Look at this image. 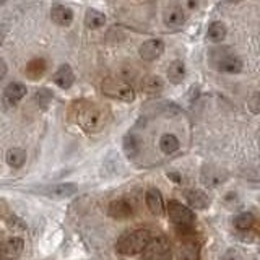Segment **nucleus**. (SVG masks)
Wrapping results in <instances>:
<instances>
[{"instance_id": "nucleus-18", "label": "nucleus", "mask_w": 260, "mask_h": 260, "mask_svg": "<svg viewBox=\"0 0 260 260\" xmlns=\"http://www.w3.org/2000/svg\"><path fill=\"white\" fill-rule=\"evenodd\" d=\"M7 165L13 169H20L24 162H26V151L23 148H12L7 151Z\"/></svg>"}, {"instance_id": "nucleus-11", "label": "nucleus", "mask_w": 260, "mask_h": 260, "mask_svg": "<svg viewBox=\"0 0 260 260\" xmlns=\"http://www.w3.org/2000/svg\"><path fill=\"white\" fill-rule=\"evenodd\" d=\"M52 81L59 88L69 89L73 85V81H75V75H73V70L70 65H60V67L57 69V72L54 73Z\"/></svg>"}, {"instance_id": "nucleus-4", "label": "nucleus", "mask_w": 260, "mask_h": 260, "mask_svg": "<svg viewBox=\"0 0 260 260\" xmlns=\"http://www.w3.org/2000/svg\"><path fill=\"white\" fill-rule=\"evenodd\" d=\"M168 215L171 218V221L181 228H189L195 224V213L189 207L182 205L177 200L168 202Z\"/></svg>"}, {"instance_id": "nucleus-3", "label": "nucleus", "mask_w": 260, "mask_h": 260, "mask_svg": "<svg viewBox=\"0 0 260 260\" xmlns=\"http://www.w3.org/2000/svg\"><path fill=\"white\" fill-rule=\"evenodd\" d=\"M101 91L106 96L114 98V100H119V101L130 103V101L135 100L134 88L128 83H125V81H120L116 78H106L101 85Z\"/></svg>"}, {"instance_id": "nucleus-17", "label": "nucleus", "mask_w": 260, "mask_h": 260, "mask_svg": "<svg viewBox=\"0 0 260 260\" xmlns=\"http://www.w3.org/2000/svg\"><path fill=\"white\" fill-rule=\"evenodd\" d=\"M185 78V65L182 60H174L168 69V80L171 83L179 85Z\"/></svg>"}, {"instance_id": "nucleus-30", "label": "nucleus", "mask_w": 260, "mask_h": 260, "mask_svg": "<svg viewBox=\"0 0 260 260\" xmlns=\"http://www.w3.org/2000/svg\"><path fill=\"white\" fill-rule=\"evenodd\" d=\"M230 2H233V4H236V2H239V0H230Z\"/></svg>"}, {"instance_id": "nucleus-8", "label": "nucleus", "mask_w": 260, "mask_h": 260, "mask_svg": "<svg viewBox=\"0 0 260 260\" xmlns=\"http://www.w3.org/2000/svg\"><path fill=\"white\" fill-rule=\"evenodd\" d=\"M24 247L21 238H10L0 241V257L2 258H15L18 257Z\"/></svg>"}, {"instance_id": "nucleus-20", "label": "nucleus", "mask_w": 260, "mask_h": 260, "mask_svg": "<svg viewBox=\"0 0 260 260\" xmlns=\"http://www.w3.org/2000/svg\"><path fill=\"white\" fill-rule=\"evenodd\" d=\"M142 88H143V91H145L146 94L154 96V94H158L162 88H165V81H162V80H161L159 77H156V75H150V77H146V78L143 80Z\"/></svg>"}, {"instance_id": "nucleus-7", "label": "nucleus", "mask_w": 260, "mask_h": 260, "mask_svg": "<svg viewBox=\"0 0 260 260\" xmlns=\"http://www.w3.org/2000/svg\"><path fill=\"white\" fill-rule=\"evenodd\" d=\"M26 93H28L26 85L13 81V83H10L4 89V103L8 108H13V106H16L24 96H26Z\"/></svg>"}, {"instance_id": "nucleus-5", "label": "nucleus", "mask_w": 260, "mask_h": 260, "mask_svg": "<svg viewBox=\"0 0 260 260\" xmlns=\"http://www.w3.org/2000/svg\"><path fill=\"white\" fill-rule=\"evenodd\" d=\"M145 260H168L171 254V244L166 236H159V238H151L148 246L142 252Z\"/></svg>"}, {"instance_id": "nucleus-9", "label": "nucleus", "mask_w": 260, "mask_h": 260, "mask_svg": "<svg viewBox=\"0 0 260 260\" xmlns=\"http://www.w3.org/2000/svg\"><path fill=\"white\" fill-rule=\"evenodd\" d=\"M77 190H78L77 184L63 182V184H55V185L47 187V189L44 190V193L47 195V197H51V199H69Z\"/></svg>"}, {"instance_id": "nucleus-26", "label": "nucleus", "mask_w": 260, "mask_h": 260, "mask_svg": "<svg viewBox=\"0 0 260 260\" xmlns=\"http://www.w3.org/2000/svg\"><path fill=\"white\" fill-rule=\"evenodd\" d=\"M249 109L254 114H260V93H255L249 100Z\"/></svg>"}, {"instance_id": "nucleus-13", "label": "nucleus", "mask_w": 260, "mask_h": 260, "mask_svg": "<svg viewBox=\"0 0 260 260\" xmlns=\"http://www.w3.org/2000/svg\"><path fill=\"white\" fill-rule=\"evenodd\" d=\"M184 197L187 200V203L192 207V208H197V210H205L210 205V199L205 192L197 190V189H189L184 192Z\"/></svg>"}, {"instance_id": "nucleus-29", "label": "nucleus", "mask_w": 260, "mask_h": 260, "mask_svg": "<svg viewBox=\"0 0 260 260\" xmlns=\"http://www.w3.org/2000/svg\"><path fill=\"white\" fill-rule=\"evenodd\" d=\"M168 177L171 179V181H174V182H181L182 181V176L179 174V173H168Z\"/></svg>"}, {"instance_id": "nucleus-14", "label": "nucleus", "mask_w": 260, "mask_h": 260, "mask_svg": "<svg viewBox=\"0 0 260 260\" xmlns=\"http://www.w3.org/2000/svg\"><path fill=\"white\" fill-rule=\"evenodd\" d=\"M216 69L224 73H239L242 70V60L236 55L226 54L216 62Z\"/></svg>"}, {"instance_id": "nucleus-6", "label": "nucleus", "mask_w": 260, "mask_h": 260, "mask_svg": "<svg viewBox=\"0 0 260 260\" xmlns=\"http://www.w3.org/2000/svg\"><path fill=\"white\" fill-rule=\"evenodd\" d=\"M138 52H140V57L146 62L156 60L162 55V52H165V41L156 39V38L145 41V43L140 46V51H138Z\"/></svg>"}, {"instance_id": "nucleus-12", "label": "nucleus", "mask_w": 260, "mask_h": 260, "mask_svg": "<svg viewBox=\"0 0 260 260\" xmlns=\"http://www.w3.org/2000/svg\"><path fill=\"white\" fill-rule=\"evenodd\" d=\"M108 213L114 219H127L132 216V207L125 200H112L108 207Z\"/></svg>"}, {"instance_id": "nucleus-22", "label": "nucleus", "mask_w": 260, "mask_h": 260, "mask_svg": "<svg viewBox=\"0 0 260 260\" xmlns=\"http://www.w3.org/2000/svg\"><path fill=\"white\" fill-rule=\"evenodd\" d=\"M255 223V216L249 213V211H244V213H239V215H236L234 219H233V224L236 230H239V231H247L250 230L252 226H254Z\"/></svg>"}, {"instance_id": "nucleus-10", "label": "nucleus", "mask_w": 260, "mask_h": 260, "mask_svg": "<svg viewBox=\"0 0 260 260\" xmlns=\"http://www.w3.org/2000/svg\"><path fill=\"white\" fill-rule=\"evenodd\" d=\"M145 199H146V205H148L153 215H156V216L165 215V200H162V195L158 189H154V187L148 189Z\"/></svg>"}, {"instance_id": "nucleus-1", "label": "nucleus", "mask_w": 260, "mask_h": 260, "mask_svg": "<svg viewBox=\"0 0 260 260\" xmlns=\"http://www.w3.org/2000/svg\"><path fill=\"white\" fill-rule=\"evenodd\" d=\"M72 117L86 132H98L104 127L106 116L98 104L89 101H77L72 106Z\"/></svg>"}, {"instance_id": "nucleus-28", "label": "nucleus", "mask_w": 260, "mask_h": 260, "mask_svg": "<svg viewBox=\"0 0 260 260\" xmlns=\"http://www.w3.org/2000/svg\"><path fill=\"white\" fill-rule=\"evenodd\" d=\"M7 72H8V67H7V62L4 59H0V80H4L5 75H7Z\"/></svg>"}, {"instance_id": "nucleus-25", "label": "nucleus", "mask_w": 260, "mask_h": 260, "mask_svg": "<svg viewBox=\"0 0 260 260\" xmlns=\"http://www.w3.org/2000/svg\"><path fill=\"white\" fill-rule=\"evenodd\" d=\"M124 150L128 158L135 156L138 153V150H140V142H138V138L135 135H127L124 138Z\"/></svg>"}, {"instance_id": "nucleus-19", "label": "nucleus", "mask_w": 260, "mask_h": 260, "mask_svg": "<svg viewBox=\"0 0 260 260\" xmlns=\"http://www.w3.org/2000/svg\"><path fill=\"white\" fill-rule=\"evenodd\" d=\"M104 24H106L104 13L94 10V8H89L85 15V26L89 29H98V28H103Z\"/></svg>"}, {"instance_id": "nucleus-24", "label": "nucleus", "mask_w": 260, "mask_h": 260, "mask_svg": "<svg viewBox=\"0 0 260 260\" xmlns=\"http://www.w3.org/2000/svg\"><path fill=\"white\" fill-rule=\"evenodd\" d=\"M226 38V26L221 21H213L208 28V39L211 43H221Z\"/></svg>"}, {"instance_id": "nucleus-2", "label": "nucleus", "mask_w": 260, "mask_h": 260, "mask_svg": "<svg viewBox=\"0 0 260 260\" xmlns=\"http://www.w3.org/2000/svg\"><path fill=\"white\" fill-rule=\"evenodd\" d=\"M150 241H151V233L148 230H137L122 236L117 241L116 250L122 255H135L143 252Z\"/></svg>"}, {"instance_id": "nucleus-23", "label": "nucleus", "mask_w": 260, "mask_h": 260, "mask_svg": "<svg viewBox=\"0 0 260 260\" xmlns=\"http://www.w3.org/2000/svg\"><path fill=\"white\" fill-rule=\"evenodd\" d=\"M46 72V62L44 59H35L31 60L28 65H26V70H24V73H26V77H29L31 80H38L44 75Z\"/></svg>"}, {"instance_id": "nucleus-15", "label": "nucleus", "mask_w": 260, "mask_h": 260, "mask_svg": "<svg viewBox=\"0 0 260 260\" xmlns=\"http://www.w3.org/2000/svg\"><path fill=\"white\" fill-rule=\"evenodd\" d=\"M51 18L54 23L59 24V26H70L73 21V12H72V8L65 5H55L51 10Z\"/></svg>"}, {"instance_id": "nucleus-16", "label": "nucleus", "mask_w": 260, "mask_h": 260, "mask_svg": "<svg viewBox=\"0 0 260 260\" xmlns=\"http://www.w3.org/2000/svg\"><path fill=\"white\" fill-rule=\"evenodd\" d=\"M184 21H185V15L179 5L169 7L165 12V23L168 28H179V26H182Z\"/></svg>"}, {"instance_id": "nucleus-27", "label": "nucleus", "mask_w": 260, "mask_h": 260, "mask_svg": "<svg viewBox=\"0 0 260 260\" xmlns=\"http://www.w3.org/2000/svg\"><path fill=\"white\" fill-rule=\"evenodd\" d=\"M219 260H242V255L239 250L236 249H228L224 254L221 255V258Z\"/></svg>"}, {"instance_id": "nucleus-21", "label": "nucleus", "mask_w": 260, "mask_h": 260, "mask_svg": "<svg viewBox=\"0 0 260 260\" xmlns=\"http://www.w3.org/2000/svg\"><path fill=\"white\" fill-rule=\"evenodd\" d=\"M179 146H181V143H179V138L173 134H165L161 137L159 140V148L162 153L166 154H173L179 150Z\"/></svg>"}]
</instances>
